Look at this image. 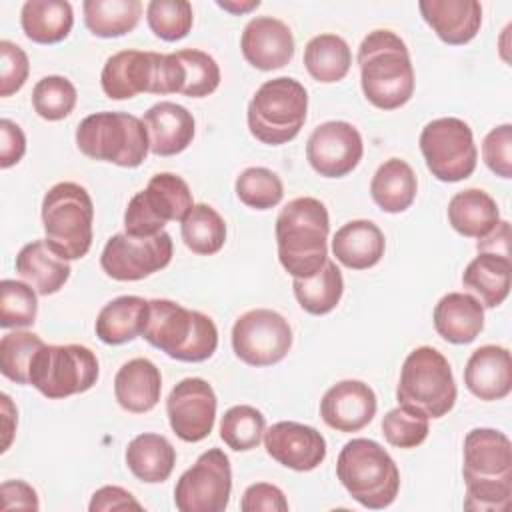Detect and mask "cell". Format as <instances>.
I'll return each instance as SVG.
<instances>
[{
  "mask_svg": "<svg viewBox=\"0 0 512 512\" xmlns=\"http://www.w3.org/2000/svg\"><path fill=\"white\" fill-rule=\"evenodd\" d=\"M462 476L464 508L472 512H502L512 496V444L494 428H474L464 438Z\"/></svg>",
  "mask_w": 512,
  "mask_h": 512,
  "instance_id": "cell-1",
  "label": "cell"
},
{
  "mask_svg": "<svg viewBox=\"0 0 512 512\" xmlns=\"http://www.w3.org/2000/svg\"><path fill=\"white\" fill-rule=\"evenodd\" d=\"M360 84L366 100L396 110L414 94V68L406 42L392 30H372L358 46Z\"/></svg>",
  "mask_w": 512,
  "mask_h": 512,
  "instance_id": "cell-2",
  "label": "cell"
},
{
  "mask_svg": "<svg viewBox=\"0 0 512 512\" xmlns=\"http://www.w3.org/2000/svg\"><path fill=\"white\" fill-rule=\"evenodd\" d=\"M330 218L326 206L312 196L290 200L276 218V246L282 268L292 278L314 276L328 260Z\"/></svg>",
  "mask_w": 512,
  "mask_h": 512,
  "instance_id": "cell-3",
  "label": "cell"
},
{
  "mask_svg": "<svg viewBox=\"0 0 512 512\" xmlns=\"http://www.w3.org/2000/svg\"><path fill=\"white\" fill-rule=\"evenodd\" d=\"M142 336L154 348L182 362H204L218 346V328L208 314L188 310L168 298L148 300Z\"/></svg>",
  "mask_w": 512,
  "mask_h": 512,
  "instance_id": "cell-4",
  "label": "cell"
},
{
  "mask_svg": "<svg viewBox=\"0 0 512 512\" xmlns=\"http://www.w3.org/2000/svg\"><path fill=\"white\" fill-rule=\"evenodd\" d=\"M336 476L364 508L390 506L400 490V472L392 456L370 438H352L336 460Z\"/></svg>",
  "mask_w": 512,
  "mask_h": 512,
  "instance_id": "cell-5",
  "label": "cell"
},
{
  "mask_svg": "<svg viewBox=\"0 0 512 512\" xmlns=\"http://www.w3.org/2000/svg\"><path fill=\"white\" fill-rule=\"evenodd\" d=\"M76 146L92 160L136 168L150 152V138L138 116L104 110L86 116L78 124Z\"/></svg>",
  "mask_w": 512,
  "mask_h": 512,
  "instance_id": "cell-6",
  "label": "cell"
},
{
  "mask_svg": "<svg viewBox=\"0 0 512 512\" xmlns=\"http://www.w3.org/2000/svg\"><path fill=\"white\" fill-rule=\"evenodd\" d=\"M306 88L290 78L266 80L250 98L246 120L250 134L262 144L280 146L294 140L306 122Z\"/></svg>",
  "mask_w": 512,
  "mask_h": 512,
  "instance_id": "cell-7",
  "label": "cell"
},
{
  "mask_svg": "<svg viewBox=\"0 0 512 512\" xmlns=\"http://www.w3.org/2000/svg\"><path fill=\"white\" fill-rule=\"evenodd\" d=\"M94 204L84 186L58 182L42 198L46 242L66 260H78L92 246Z\"/></svg>",
  "mask_w": 512,
  "mask_h": 512,
  "instance_id": "cell-8",
  "label": "cell"
},
{
  "mask_svg": "<svg viewBox=\"0 0 512 512\" xmlns=\"http://www.w3.org/2000/svg\"><path fill=\"white\" fill-rule=\"evenodd\" d=\"M456 396L452 366L442 352L420 346L406 356L396 386L398 404L416 408L428 418H442L454 408Z\"/></svg>",
  "mask_w": 512,
  "mask_h": 512,
  "instance_id": "cell-9",
  "label": "cell"
},
{
  "mask_svg": "<svg viewBox=\"0 0 512 512\" xmlns=\"http://www.w3.org/2000/svg\"><path fill=\"white\" fill-rule=\"evenodd\" d=\"M100 374L96 354L82 344H44L30 364V384L46 398L60 400L90 390Z\"/></svg>",
  "mask_w": 512,
  "mask_h": 512,
  "instance_id": "cell-10",
  "label": "cell"
},
{
  "mask_svg": "<svg viewBox=\"0 0 512 512\" xmlns=\"http://www.w3.org/2000/svg\"><path fill=\"white\" fill-rule=\"evenodd\" d=\"M192 206L186 180L172 172H158L144 190L130 198L124 212V232L136 238L156 236L170 220L182 222Z\"/></svg>",
  "mask_w": 512,
  "mask_h": 512,
  "instance_id": "cell-11",
  "label": "cell"
},
{
  "mask_svg": "<svg viewBox=\"0 0 512 512\" xmlns=\"http://www.w3.org/2000/svg\"><path fill=\"white\" fill-rule=\"evenodd\" d=\"M420 152L434 178L460 182L476 170L478 150L470 126L454 116L428 122L420 132Z\"/></svg>",
  "mask_w": 512,
  "mask_h": 512,
  "instance_id": "cell-12",
  "label": "cell"
},
{
  "mask_svg": "<svg viewBox=\"0 0 512 512\" xmlns=\"http://www.w3.org/2000/svg\"><path fill=\"white\" fill-rule=\"evenodd\" d=\"M232 492L230 460L220 448H210L178 478L174 504L180 512H224Z\"/></svg>",
  "mask_w": 512,
  "mask_h": 512,
  "instance_id": "cell-13",
  "label": "cell"
},
{
  "mask_svg": "<svg viewBox=\"0 0 512 512\" xmlns=\"http://www.w3.org/2000/svg\"><path fill=\"white\" fill-rule=\"evenodd\" d=\"M232 348L234 354L250 366H272L290 352L292 328L276 310L254 308L234 322Z\"/></svg>",
  "mask_w": 512,
  "mask_h": 512,
  "instance_id": "cell-14",
  "label": "cell"
},
{
  "mask_svg": "<svg viewBox=\"0 0 512 512\" xmlns=\"http://www.w3.org/2000/svg\"><path fill=\"white\" fill-rule=\"evenodd\" d=\"M172 260V238L168 232L156 236L136 238L126 232L114 234L108 238L102 254V270L120 282L142 280L162 268Z\"/></svg>",
  "mask_w": 512,
  "mask_h": 512,
  "instance_id": "cell-15",
  "label": "cell"
},
{
  "mask_svg": "<svg viewBox=\"0 0 512 512\" xmlns=\"http://www.w3.org/2000/svg\"><path fill=\"white\" fill-rule=\"evenodd\" d=\"M216 394L204 378L180 380L166 398V414L172 432L184 442L204 440L216 420Z\"/></svg>",
  "mask_w": 512,
  "mask_h": 512,
  "instance_id": "cell-16",
  "label": "cell"
},
{
  "mask_svg": "<svg viewBox=\"0 0 512 512\" xmlns=\"http://www.w3.org/2000/svg\"><path fill=\"white\" fill-rule=\"evenodd\" d=\"M362 136L350 122L328 120L316 126L306 142L310 166L324 178H342L362 160Z\"/></svg>",
  "mask_w": 512,
  "mask_h": 512,
  "instance_id": "cell-17",
  "label": "cell"
},
{
  "mask_svg": "<svg viewBox=\"0 0 512 512\" xmlns=\"http://www.w3.org/2000/svg\"><path fill=\"white\" fill-rule=\"evenodd\" d=\"M264 448L278 464L296 472H310L326 458L324 436L316 428L292 420L272 424L264 432Z\"/></svg>",
  "mask_w": 512,
  "mask_h": 512,
  "instance_id": "cell-18",
  "label": "cell"
},
{
  "mask_svg": "<svg viewBox=\"0 0 512 512\" xmlns=\"http://www.w3.org/2000/svg\"><path fill=\"white\" fill-rule=\"evenodd\" d=\"M158 52L142 50H120L112 54L100 72V84L108 98L128 100L136 94H154Z\"/></svg>",
  "mask_w": 512,
  "mask_h": 512,
  "instance_id": "cell-19",
  "label": "cell"
},
{
  "mask_svg": "<svg viewBox=\"0 0 512 512\" xmlns=\"http://www.w3.org/2000/svg\"><path fill=\"white\" fill-rule=\"evenodd\" d=\"M374 390L362 380H342L326 390L320 400V416L326 426L338 432H358L376 414Z\"/></svg>",
  "mask_w": 512,
  "mask_h": 512,
  "instance_id": "cell-20",
  "label": "cell"
},
{
  "mask_svg": "<svg viewBox=\"0 0 512 512\" xmlns=\"http://www.w3.org/2000/svg\"><path fill=\"white\" fill-rule=\"evenodd\" d=\"M240 50L246 62L258 70H276L294 56L292 30L274 16L252 18L242 32Z\"/></svg>",
  "mask_w": 512,
  "mask_h": 512,
  "instance_id": "cell-21",
  "label": "cell"
},
{
  "mask_svg": "<svg viewBox=\"0 0 512 512\" xmlns=\"http://www.w3.org/2000/svg\"><path fill=\"white\" fill-rule=\"evenodd\" d=\"M466 388L480 400H502L512 390L510 350L498 344L476 348L464 368Z\"/></svg>",
  "mask_w": 512,
  "mask_h": 512,
  "instance_id": "cell-22",
  "label": "cell"
},
{
  "mask_svg": "<svg viewBox=\"0 0 512 512\" xmlns=\"http://www.w3.org/2000/svg\"><path fill=\"white\" fill-rule=\"evenodd\" d=\"M418 10L436 36L450 46L470 42L482 24V6L476 0H422Z\"/></svg>",
  "mask_w": 512,
  "mask_h": 512,
  "instance_id": "cell-23",
  "label": "cell"
},
{
  "mask_svg": "<svg viewBox=\"0 0 512 512\" xmlns=\"http://www.w3.org/2000/svg\"><path fill=\"white\" fill-rule=\"evenodd\" d=\"M142 122L148 130L150 152L156 156H174L192 144L196 130L194 116L176 102L162 100L150 106Z\"/></svg>",
  "mask_w": 512,
  "mask_h": 512,
  "instance_id": "cell-24",
  "label": "cell"
},
{
  "mask_svg": "<svg viewBox=\"0 0 512 512\" xmlns=\"http://www.w3.org/2000/svg\"><path fill=\"white\" fill-rule=\"evenodd\" d=\"M162 392V376L158 366L148 358H132L124 362L114 376L116 402L132 414L150 412Z\"/></svg>",
  "mask_w": 512,
  "mask_h": 512,
  "instance_id": "cell-25",
  "label": "cell"
},
{
  "mask_svg": "<svg viewBox=\"0 0 512 512\" xmlns=\"http://www.w3.org/2000/svg\"><path fill=\"white\" fill-rule=\"evenodd\" d=\"M386 250V238L372 220H350L332 238L336 260L350 270L376 266Z\"/></svg>",
  "mask_w": 512,
  "mask_h": 512,
  "instance_id": "cell-26",
  "label": "cell"
},
{
  "mask_svg": "<svg viewBox=\"0 0 512 512\" xmlns=\"http://www.w3.org/2000/svg\"><path fill=\"white\" fill-rule=\"evenodd\" d=\"M16 272L38 294H56L70 278V264L44 240L24 244L16 256Z\"/></svg>",
  "mask_w": 512,
  "mask_h": 512,
  "instance_id": "cell-27",
  "label": "cell"
},
{
  "mask_svg": "<svg viewBox=\"0 0 512 512\" xmlns=\"http://www.w3.org/2000/svg\"><path fill=\"white\" fill-rule=\"evenodd\" d=\"M432 320L446 342L470 344L484 328V308L466 292H448L434 306Z\"/></svg>",
  "mask_w": 512,
  "mask_h": 512,
  "instance_id": "cell-28",
  "label": "cell"
},
{
  "mask_svg": "<svg viewBox=\"0 0 512 512\" xmlns=\"http://www.w3.org/2000/svg\"><path fill=\"white\" fill-rule=\"evenodd\" d=\"M510 278V258L478 252V256L466 266L462 284L470 296L482 304V308H496L506 300L510 292Z\"/></svg>",
  "mask_w": 512,
  "mask_h": 512,
  "instance_id": "cell-29",
  "label": "cell"
},
{
  "mask_svg": "<svg viewBox=\"0 0 512 512\" xmlns=\"http://www.w3.org/2000/svg\"><path fill=\"white\" fill-rule=\"evenodd\" d=\"M148 318V300L140 296H118L102 306L96 316V336L104 344H124L142 336Z\"/></svg>",
  "mask_w": 512,
  "mask_h": 512,
  "instance_id": "cell-30",
  "label": "cell"
},
{
  "mask_svg": "<svg viewBox=\"0 0 512 512\" xmlns=\"http://www.w3.org/2000/svg\"><path fill=\"white\" fill-rule=\"evenodd\" d=\"M498 220L500 210L496 200L480 188L460 190L448 202V222L466 238L486 236Z\"/></svg>",
  "mask_w": 512,
  "mask_h": 512,
  "instance_id": "cell-31",
  "label": "cell"
},
{
  "mask_svg": "<svg viewBox=\"0 0 512 512\" xmlns=\"http://www.w3.org/2000/svg\"><path fill=\"white\" fill-rule=\"evenodd\" d=\"M418 192V180L412 166L400 158H390L378 166L370 182L372 200L388 214L404 212L412 206Z\"/></svg>",
  "mask_w": 512,
  "mask_h": 512,
  "instance_id": "cell-32",
  "label": "cell"
},
{
  "mask_svg": "<svg viewBox=\"0 0 512 512\" xmlns=\"http://www.w3.org/2000/svg\"><path fill=\"white\" fill-rule=\"evenodd\" d=\"M128 470L146 484H158L168 480L176 464V450L168 438L160 434H138L126 446Z\"/></svg>",
  "mask_w": 512,
  "mask_h": 512,
  "instance_id": "cell-33",
  "label": "cell"
},
{
  "mask_svg": "<svg viewBox=\"0 0 512 512\" xmlns=\"http://www.w3.org/2000/svg\"><path fill=\"white\" fill-rule=\"evenodd\" d=\"M24 34L36 44L62 42L74 24V12L66 0H28L20 10Z\"/></svg>",
  "mask_w": 512,
  "mask_h": 512,
  "instance_id": "cell-34",
  "label": "cell"
},
{
  "mask_svg": "<svg viewBox=\"0 0 512 512\" xmlns=\"http://www.w3.org/2000/svg\"><path fill=\"white\" fill-rule=\"evenodd\" d=\"M86 28L100 38H118L132 32L142 16L140 0H84Z\"/></svg>",
  "mask_w": 512,
  "mask_h": 512,
  "instance_id": "cell-35",
  "label": "cell"
},
{
  "mask_svg": "<svg viewBox=\"0 0 512 512\" xmlns=\"http://www.w3.org/2000/svg\"><path fill=\"white\" fill-rule=\"evenodd\" d=\"M304 66L318 82H338L352 66L350 46L338 34H318L304 48Z\"/></svg>",
  "mask_w": 512,
  "mask_h": 512,
  "instance_id": "cell-36",
  "label": "cell"
},
{
  "mask_svg": "<svg viewBox=\"0 0 512 512\" xmlns=\"http://www.w3.org/2000/svg\"><path fill=\"white\" fill-rule=\"evenodd\" d=\"M294 296L302 310L314 316L332 312L344 292V278L336 262L326 260V264L310 278H294Z\"/></svg>",
  "mask_w": 512,
  "mask_h": 512,
  "instance_id": "cell-37",
  "label": "cell"
},
{
  "mask_svg": "<svg viewBox=\"0 0 512 512\" xmlns=\"http://www.w3.org/2000/svg\"><path fill=\"white\" fill-rule=\"evenodd\" d=\"M182 240L200 256L216 254L226 242V222L210 204H194L180 222Z\"/></svg>",
  "mask_w": 512,
  "mask_h": 512,
  "instance_id": "cell-38",
  "label": "cell"
},
{
  "mask_svg": "<svg viewBox=\"0 0 512 512\" xmlns=\"http://www.w3.org/2000/svg\"><path fill=\"white\" fill-rule=\"evenodd\" d=\"M264 432V414L248 404H236L228 408L220 420V438L228 448L236 452H248L252 448H258Z\"/></svg>",
  "mask_w": 512,
  "mask_h": 512,
  "instance_id": "cell-39",
  "label": "cell"
},
{
  "mask_svg": "<svg viewBox=\"0 0 512 512\" xmlns=\"http://www.w3.org/2000/svg\"><path fill=\"white\" fill-rule=\"evenodd\" d=\"M42 346L44 340L28 330L4 334L0 340V372L16 384H30V364Z\"/></svg>",
  "mask_w": 512,
  "mask_h": 512,
  "instance_id": "cell-40",
  "label": "cell"
},
{
  "mask_svg": "<svg viewBox=\"0 0 512 512\" xmlns=\"http://www.w3.org/2000/svg\"><path fill=\"white\" fill-rule=\"evenodd\" d=\"M234 190L238 200L254 210H270L278 206L284 196L280 176L264 166H252L242 170L236 178Z\"/></svg>",
  "mask_w": 512,
  "mask_h": 512,
  "instance_id": "cell-41",
  "label": "cell"
},
{
  "mask_svg": "<svg viewBox=\"0 0 512 512\" xmlns=\"http://www.w3.org/2000/svg\"><path fill=\"white\" fill-rule=\"evenodd\" d=\"M182 66V90L180 94L190 98H204L212 94L220 84V66L202 50L186 48L174 52Z\"/></svg>",
  "mask_w": 512,
  "mask_h": 512,
  "instance_id": "cell-42",
  "label": "cell"
},
{
  "mask_svg": "<svg viewBox=\"0 0 512 512\" xmlns=\"http://www.w3.org/2000/svg\"><path fill=\"white\" fill-rule=\"evenodd\" d=\"M76 88L66 76H44L32 90L34 112L50 122L66 118L76 106Z\"/></svg>",
  "mask_w": 512,
  "mask_h": 512,
  "instance_id": "cell-43",
  "label": "cell"
},
{
  "mask_svg": "<svg viewBox=\"0 0 512 512\" xmlns=\"http://www.w3.org/2000/svg\"><path fill=\"white\" fill-rule=\"evenodd\" d=\"M146 20L158 38L166 42L182 40L192 30V4L188 0H152L146 6Z\"/></svg>",
  "mask_w": 512,
  "mask_h": 512,
  "instance_id": "cell-44",
  "label": "cell"
},
{
  "mask_svg": "<svg viewBox=\"0 0 512 512\" xmlns=\"http://www.w3.org/2000/svg\"><path fill=\"white\" fill-rule=\"evenodd\" d=\"M36 290L18 280L4 278L0 282V326L26 328L36 322L38 298Z\"/></svg>",
  "mask_w": 512,
  "mask_h": 512,
  "instance_id": "cell-45",
  "label": "cell"
},
{
  "mask_svg": "<svg viewBox=\"0 0 512 512\" xmlns=\"http://www.w3.org/2000/svg\"><path fill=\"white\" fill-rule=\"evenodd\" d=\"M428 420L430 418L424 412L398 404L386 412L382 420V434L390 446L404 450L416 448L426 440L430 432Z\"/></svg>",
  "mask_w": 512,
  "mask_h": 512,
  "instance_id": "cell-46",
  "label": "cell"
},
{
  "mask_svg": "<svg viewBox=\"0 0 512 512\" xmlns=\"http://www.w3.org/2000/svg\"><path fill=\"white\" fill-rule=\"evenodd\" d=\"M28 72L26 52L10 40H0V96L8 98L18 92L26 84Z\"/></svg>",
  "mask_w": 512,
  "mask_h": 512,
  "instance_id": "cell-47",
  "label": "cell"
},
{
  "mask_svg": "<svg viewBox=\"0 0 512 512\" xmlns=\"http://www.w3.org/2000/svg\"><path fill=\"white\" fill-rule=\"evenodd\" d=\"M482 158L496 176H512V124H500L484 136Z\"/></svg>",
  "mask_w": 512,
  "mask_h": 512,
  "instance_id": "cell-48",
  "label": "cell"
},
{
  "mask_svg": "<svg viewBox=\"0 0 512 512\" xmlns=\"http://www.w3.org/2000/svg\"><path fill=\"white\" fill-rule=\"evenodd\" d=\"M240 510L242 512H286L288 500L278 486L268 482H256L244 490Z\"/></svg>",
  "mask_w": 512,
  "mask_h": 512,
  "instance_id": "cell-49",
  "label": "cell"
},
{
  "mask_svg": "<svg viewBox=\"0 0 512 512\" xmlns=\"http://www.w3.org/2000/svg\"><path fill=\"white\" fill-rule=\"evenodd\" d=\"M26 152V136L22 128L8 120H0V168H10L22 160Z\"/></svg>",
  "mask_w": 512,
  "mask_h": 512,
  "instance_id": "cell-50",
  "label": "cell"
},
{
  "mask_svg": "<svg viewBox=\"0 0 512 512\" xmlns=\"http://www.w3.org/2000/svg\"><path fill=\"white\" fill-rule=\"evenodd\" d=\"M90 512H110V510H142V504L120 486H102L92 494L88 504Z\"/></svg>",
  "mask_w": 512,
  "mask_h": 512,
  "instance_id": "cell-51",
  "label": "cell"
},
{
  "mask_svg": "<svg viewBox=\"0 0 512 512\" xmlns=\"http://www.w3.org/2000/svg\"><path fill=\"white\" fill-rule=\"evenodd\" d=\"M4 510H38V494L24 480H6L0 486Z\"/></svg>",
  "mask_w": 512,
  "mask_h": 512,
  "instance_id": "cell-52",
  "label": "cell"
},
{
  "mask_svg": "<svg viewBox=\"0 0 512 512\" xmlns=\"http://www.w3.org/2000/svg\"><path fill=\"white\" fill-rule=\"evenodd\" d=\"M476 250L482 254H496L510 258V222L498 220V224L476 242Z\"/></svg>",
  "mask_w": 512,
  "mask_h": 512,
  "instance_id": "cell-53",
  "label": "cell"
},
{
  "mask_svg": "<svg viewBox=\"0 0 512 512\" xmlns=\"http://www.w3.org/2000/svg\"><path fill=\"white\" fill-rule=\"evenodd\" d=\"M2 400V416H4V442H2V452H6L10 448V442H12V436L16 432V422H18V412L10 400L8 394H2L0 396Z\"/></svg>",
  "mask_w": 512,
  "mask_h": 512,
  "instance_id": "cell-54",
  "label": "cell"
},
{
  "mask_svg": "<svg viewBox=\"0 0 512 512\" xmlns=\"http://www.w3.org/2000/svg\"><path fill=\"white\" fill-rule=\"evenodd\" d=\"M220 8H224L226 12H232V14H246V12H250V10H254V8H258L260 6V0H248V2H236V0H218L216 2Z\"/></svg>",
  "mask_w": 512,
  "mask_h": 512,
  "instance_id": "cell-55",
  "label": "cell"
}]
</instances>
